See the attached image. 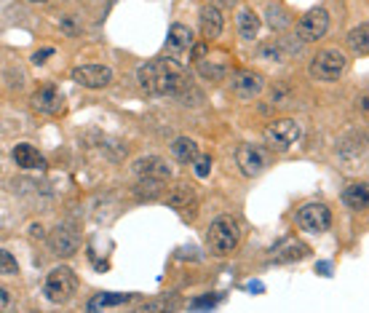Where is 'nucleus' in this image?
I'll return each mask as SVG.
<instances>
[{
	"mask_svg": "<svg viewBox=\"0 0 369 313\" xmlns=\"http://www.w3.org/2000/svg\"><path fill=\"white\" fill-rule=\"evenodd\" d=\"M348 46L353 48L356 54H369V22L358 24L356 30L348 33Z\"/></svg>",
	"mask_w": 369,
	"mask_h": 313,
	"instance_id": "19",
	"label": "nucleus"
},
{
	"mask_svg": "<svg viewBox=\"0 0 369 313\" xmlns=\"http://www.w3.org/2000/svg\"><path fill=\"white\" fill-rule=\"evenodd\" d=\"M236 161H239L241 171L246 177H257L268 166V153L262 147H257V144H241L236 150Z\"/></svg>",
	"mask_w": 369,
	"mask_h": 313,
	"instance_id": "8",
	"label": "nucleus"
},
{
	"mask_svg": "<svg viewBox=\"0 0 369 313\" xmlns=\"http://www.w3.org/2000/svg\"><path fill=\"white\" fill-rule=\"evenodd\" d=\"M134 171H137L142 180L164 182V180H169V177H171V169H169V164L164 161V158H158V156L140 158V161L134 164Z\"/></svg>",
	"mask_w": 369,
	"mask_h": 313,
	"instance_id": "10",
	"label": "nucleus"
},
{
	"mask_svg": "<svg viewBox=\"0 0 369 313\" xmlns=\"http://www.w3.org/2000/svg\"><path fill=\"white\" fill-rule=\"evenodd\" d=\"M305 254H308V246H305V244L289 241L286 249H278V252H276V260H300V257H305Z\"/></svg>",
	"mask_w": 369,
	"mask_h": 313,
	"instance_id": "22",
	"label": "nucleus"
},
{
	"mask_svg": "<svg viewBox=\"0 0 369 313\" xmlns=\"http://www.w3.org/2000/svg\"><path fill=\"white\" fill-rule=\"evenodd\" d=\"M246 289H249V292H262L265 287H262L260 281H249V284H246Z\"/></svg>",
	"mask_w": 369,
	"mask_h": 313,
	"instance_id": "31",
	"label": "nucleus"
},
{
	"mask_svg": "<svg viewBox=\"0 0 369 313\" xmlns=\"http://www.w3.org/2000/svg\"><path fill=\"white\" fill-rule=\"evenodd\" d=\"M268 24H271L273 30H281V27H286V24H289V19H286V13L281 11V8L271 6V8H268Z\"/></svg>",
	"mask_w": 369,
	"mask_h": 313,
	"instance_id": "25",
	"label": "nucleus"
},
{
	"mask_svg": "<svg viewBox=\"0 0 369 313\" xmlns=\"http://www.w3.org/2000/svg\"><path fill=\"white\" fill-rule=\"evenodd\" d=\"M343 204L348 209H369V182H353V185H348L346 190H343Z\"/></svg>",
	"mask_w": 369,
	"mask_h": 313,
	"instance_id": "15",
	"label": "nucleus"
},
{
	"mask_svg": "<svg viewBox=\"0 0 369 313\" xmlns=\"http://www.w3.org/2000/svg\"><path fill=\"white\" fill-rule=\"evenodd\" d=\"M171 153H174V158L182 161V164H195L198 144L193 142V140H188V137H179V140H174V144H171Z\"/></svg>",
	"mask_w": 369,
	"mask_h": 313,
	"instance_id": "18",
	"label": "nucleus"
},
{
	"mask_svg": "<svg viewBox=\"0 0 369 313\" xmlns=\"http://www.w3.org/2000/svg\"><path fill=\"white\" fill-rule=\"evenodd\" d=\"M188 48H193V33L185 27V24H171L169 38H166V54L171 59H177V57H182Z\"/></svg>",
	"mask_w": 369,
	"mask_h": 313,
	"instance_id": "12",
	"label": "nucleus"
},
{
	"mask_svg": "<svg viewBox=\"0 0 369 313\" xmlns=\"http://www.w3.org/2000/svg\"><path fill=\"white\" fill-rule=\"evenodd\" d=\"M233 91L241 96V99H254V96L262 91V78L254 75V72H239L233 78Z\"/></svg>",
	"mask_w": 369,
	"mask_h": 313,
	"instance_id": "14",
	"label": "nucleus"
},
{
	"mask_svg": "<svg viewBox=\"0 0 369 313\" xmlns=\"http://www.w3.org/2000/svg\"><path fill=\"white\" fill-rule=\"evenodd\" d=\"M297 225L308 233H324L332 225V215L324 204H305L297 215Z\"/></svg>",
	"mask_w": 369,
	"mask_h": 313,
	"instance_id": "7",
	"label": "nucleus"
},
{
	"mask_svg": "<svg viewBox=\"0 0 369 313\" xmlns=\"http://www.w3.org/2000/svg\"><path fill=\"white\" fill-rule=\"evenodd\" d=\"M137 81L147 94L174 96L188 86V75L182 70V64H177L174 59H155L140 67Z\"/></svg>",
	"mask_w": 369,
	"mask_h": 313,
	"instance_id": "1",
	"label": "nucleus"
},
{
	"mask_svg": "<svg viewBox=\"0 0 369 313\" xmlns=\"http://www.w3.org/2000/svg\"><path fill=\"white\" fill-rule=\"evenodd\" d=\"M198 72H201L203 78H215V81L222 78V67H220V64H206V62H201V64H198Z\"/></svg>",
	"mask_w": 369,
	"mask_h": 313,
	"instance_id": "26",
	"label": "nucleus"
},
{
	"mask_svg": "<svg viewBox=\"0 0 369 313\" xmlns=\"http://www.w3.org/2000/svg\"><path fill=\"white\" fill-rule=\"evenodd\" d=\"M203 54H206V46H195V48H193V57H195V59H201Z\"/></svg>",
	"mask_w": 369,
	"mask_h": 313,
	"instance_id": "32",
	"label": "nucleus"
},
{
	"mask_svg": "<svg viewBox=\"0 0 369 313\" xmlns=\"http://www.w3.org/2000/svg\"><path fill=\"white\" fill-rule=\"evenodd\" d=\"M72 81L86 89H105L113 81V70L105 64H84V67L72 70Z\"/></svg>",
	"mask_w": 369,
	"mask_h": 313,
	"instance_id": "9",
	"label": "nucleus"
},
{
	"mask_svg": "<svg viewBox=\"0 0 369 313\" xmlns=\"http://www.w3.org/2000/svg\"><path fill=\"white\" fill-rule=\"evenodd\" d=\"M300 137H302V129H300V123L295 118L273 120V123L265 129V140H268V144H271L273 150H289V147H295V144L300 142Z\"/></svg>",
	"mask_w": 369,
	"mask_h": 313,
	"instance_id": "5",
	"label": "nucleus"
},
{
	"mask_svg": "<svg viewBox=\"0 0 369 313\" xmlns=\"http://www.w3.org/2000/svg\"><path fill=\"white\" fill-rule=\"evenodd\" d=\"M13 161H16V166L22 169H43L46 166V158L38 153L33 144L27 142H19L13 147Z\"/></svg>",
	"mask_w": 369,
	"mask_h": 313,
	"instance_id": "16",
	"label": "nucleus"
},
{
	"mask_svg": "<svg viewBox=\"0 0 369 313\" xmlns=\"http://www.w3.org/2000/svg\"><path fill=\"white\" fill-rule=\"evenodd\" d=\"M209 171H212V158L209 156L195 158V174H198V177H209Z\"/></svg>",
	"mask_w": 369,
	"mask_h": 313,
	"instance_id": "27",
	"label": "nucleus"
},
{
	"mask_svg": "<svg viewBox=\"0 0 369 313\" xmlns=\"http://www.w3.org/2000/svg\"><path fill=\"white\" fill-rule=\"evenodd\" d=\"M75 289H78V278H75V273H72L70 268H54L46 276L43 295L51 302H64L75 295Z\"/></svg>",
	"mask_w": 369,
	"mask_h": 313,
	"instance_id": "4",
	"label": "nucleus"
},
{
	"mask_svg": "<svg viewBox=\"0 0 369 313\" xmlns=\"http://www.w3.org/2000/svg\"><path fill=\"white\" fill-rule=\"evenodd\" d=\"M120 302H129V295H99L89 302V311H99V308H113Z\"/></svg>",
	"mask_w": 369,
	"mask_h": 313,
	"instance_id": "23",
	"label": "nucleus"
},
{
	"mask_svg": "<svg viewBox=\"0 0 369 313\" xmlns=\"http://www.w3.org/2000/svg\"><path fill=\"white\" fill-rule=\"evenodd\" d=\"M201 33L209 40L220 38V33H222V13H220L217 6H206L201 11Z\"/></svg>",
	"mask_w": 369,
	"mask_h": 313,
	"instance_id": "17",
	"label": "nucleus"
},
{
	"mask_svg": "<svg viewBox=\"0 0 369 313\" xmlns=\"http://www.w3.org/2000/svg\"><path fill=\"white\" fill-rule=\"evenodd\" d=\"M241 241V228L233 217H217L209 228V249L217 257H225L230 254Z\"/></svg>",
	"mask_w": 369,
	"mask_h": 313,
	"instance_id": "2",
	"label": "nucleus"
},
{
	"mask_svg": "<svg viewBox=\"0 0 369 313\" xmlns=\"http://www.w3.org/2000/svg\"><path fill=\"white\" fill-rule=\"evenodd\" d=\"M0 273H3V276L19 273V265H16V260L11 257V252H0Z\"/></svg>",
	"mask_w": 369,
	"mask_h": 313,
	"instance_id": "24",
	"label": "nucleus"
},
{
	"mask_svg": "<svg viewBox=\"0 0 369 313\" xmlns=\"http://www.w3.org/2000/svg\"><path fill=\"white\" fill-rule=\"evenodd\" d=\"M62 102H64V96H62V91L57 86H40L35 94H33V108L40 110V113H48V115L59 113Z\"/></svg>",
	"mask_w": 369,
	"mask_h": 313,
	"instance_id": "11",
	"label": "nucleus"
},
{
	"mask_svg": "<svg viewBox=\"0 0 369 313\" xmlns=\"http://www.w3.org/2000/svg\"><path fill=\"white\" fill-rule=\"evenodd\" d=\"M48 244H51V252H54V254L70 257V254L78 249V233H75L72 228H62V225H59V228L51 233Z\"/></svg>",
	"mask_w": 369,
	"mask_h": 313,
	"instance_id": "13",
	"label": "nucleus"
},
{
	"mask_svg": "<svg viewBox=\"0 0 369 313\" xmlns=\"http://www.w3.org/2000/svg\"><path fill=\"white\" fill-rule=\"evenodd\" d=\"M327 30H329V13L324 11V8H313V11H308L297 22V35L305 43H313V40L324 38Z\"/></svg>",
	"mask_w": 369,
	"mask_h": 313,
	"instance_id": "6",
	"label": "nucleus"
},
{
	"mask_svg": "<svg viewBox=\"0 0 369 313\" xmlns=\"http://www.w3.org/2000/svg\"><path fill=\"white\" fill-rule=\"evenodd\" d=\"M51 54H54V48H43V51H35V57H33V62H35V64H43V62H46L48 57H51Z\"/></svg>",
	"mask_w": 369,
	"mask_h": 313,
	"instance_id": "29",
	"label": "nucleus"
},
{
	"mask_svg": "<svg viewBox=\"0 0 369 313\" xmlns=\"http://www.w3.org/2000/svg\"><path fill=\"white\" fill-rule=\"evenodd\" d=\"M239 33L241 38H246V40H254L257 33H260V16L254 11H241L239 16Z\"/></svg>",
	"mask_w": 369,
	"mask_h": 313,
	"instance_id": "21",
	"label": "nucleus"
},
{
	"mask_svg": "<svg viewBox=\"0 0 369 313\" xmlns=\"http://www.w3.org/2000/svg\"><path fill=\"white\" fill-rule=\"evenodd\" d=\"M30 3H46V0H30Z\"/></svg>",
	"mask_w": 369,
	"mask_h": 313,
	"instance_id": "33",
	"label": "nucleus"
},
{
	"mask_svg": "<svg viewBox=\"0 0 369 313\" xmlns=\"http://www.w3.org/2000/svg\"><path fill=\"white\" fill-rule=\"evenodd\" d=\"M0 305H3V311H8V305H11V297H8V289H0Z\"/></svg>",
	"mask_w": 369,
	"mask_h": 313,
	"instance_id": "30",
	"label": "nucleus"
},
{
	"mask_svg": "<svg viewBox=\"0 0 369 313\" xmlns=\"http://www.w3.org/2000/svg\"><path fill=\"white\" fill-rule=\"evenodd\" d=\"M169 206H171V209H179V212H188V209L193 206V190L188 188V185L174 188V190L169 193Z\"/></svg>",
	"mask_w": 369,
	"mask_h": 313,
	"instance_id": "20",
	"label": "nucleus"
},
{
	"mask_svg": "<svg viewBox=\"0 0 369 313\" xmlns=\"http://www.w3.org/2000/svg\"><path fill=\"white\" fill-rule=\"evenodd\" d=\"M191 305H193V308H215L217 297H201V300H193Z\"/></svg>",
	"mask_w": 369,
	"mask_h": 313,
	"instance_id": "28",
	"label": "nucleus"
},
{
	"mask_svg": "<svg viewBox=\"0 0 369 313\" xmlns=\"http://www.w3.org/2000/svg\"><path fill=\"white\" fill-rule=\"evenodd\" d=\"M348 67V59L343 51H334V48H327L322 54H316L313 62H310V75L316 81H324V84H332L337 81Z\"/></svg>",
	"mask_w": 369,
	"mask_h": 313,
	"instance_id": "3",
	"label": "nucleus"
}]
</instances>
